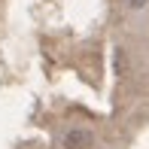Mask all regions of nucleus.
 Masks as SVG:
<instances>
[{
  "instance_id": "2",
  "label": "nucleus",
  "mask_w": 149,
  "mask_h": 149,
  "mask_svg": "<svg viewBox=\"0 0 149 149\" xmlns=\"http://www.w3.org/2000/svg\"><path fill=\"white\" fill-rule=\"evenodd\" d=\"M149 0H128V6H134V9H140V6H146Z\"/></svg>"
},
{
  "instance_id": "1",
  "label": "nucleus",
  "mask_w": 149,
  "mask_h": 149,
  "mask_svg": "<svg viewBox=\"0 0 149 149\" xmlns=\"http://www.w3.org/2000/svg\"><path fill=\"white\" fill-rule=\"evenodd\" d=\"M91 140H94L91 131H85V128H73V131H67L64 146H67V149H88Z\"/></svg>"
}]
</instances>
